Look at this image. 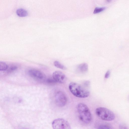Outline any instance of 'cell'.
<instances>
[{"label": "cell", "instance_id": "1", "mask_svg": "<svg viewBox=\"0 0 129 129\" xmlns=\"http://www.w3.org/2000/svg\"><path fill=\"white\" fill-rule=\"evenodd\" d=\"M77 108L79 119L82 122L88 124L91 121L92 114L89 108L86 104L83 103H79L77 105Z\"/></svg>", "mask_w": 129, "mask_h": 129}, {"label": "cell", "instance_id": "3", "mask_svg": "<svg viewBox=\"0 0 129 129\" xmlns=\"http://www.w3.org/2000/svg\"><path fill=\"white\" fill-rule=\"evenodd\" d=\"M97 116L102 120L110 121L114 119L115 116L114 113L108 109L103 107H99L95 110Z\"/></svg>", "mask_w": 129, "mask_h": 129}, {"label": "cell", "instance_id": "14", "mask_svg": "<svg viewBox=\"0 0 129 129\" xmlns=\"http://www.w3.org/2000/svg\"><path fill=\"white\" fill-rule=\"evenodd\" d=\"M98 128L99 129H109L111 128L107 125L103 124L99 126Z\"/></svg>", "mask_w": 129, "mask_h": 129}, {"label": "cell", "instance_id": "15", "mask_svg": "<svg viewBox=\"0 0 129 129\" xmlns=\"http://www.w3.org/2000/svg\"><path fill=\"white\" fill-rule=\"evenodd\" d=\"M110 74V72L109 71H108L106 73L105 76V78H108L109 77Z\"/></svg>", "mask_w": 129, "mask_h": 129}, {"label": "cell", "instance_id": "9", "mask_svg": "<svg viewBox=\"0 0 129 129\" xmlns=\"http://www.w3.org/2000/svg\"><path fill=\"white\" fill-rule=\"evenodd\" d=\"M16 13L17 15L20 17H25L28 15L27 11L23 9H19L16 11Z\"/></svg>", "mask_w": 129, "mask_h": 129}, {"label": "cell", "instance_id": "11", "mask_svg": "<svg viewBox=\"0 0 129 129\" xmlns=\"http://www.w3.org/2000/svg\"><path fill=\"white\" fill-rule=\"evenodd\" d=\"M8 67V66L5 62L3 61L0 62V71H4L7 70Z\"/></svg>", "mask_w": 129, "mask_h": 129}, {"label": "cell", "instance_id": "8", "mask_svg": "<svg viewBox=\"0 0 129 129\" xmlns=\"http://www.w3.org/2000/svg\"><path fill=\"white\" fill-rule=\"evenodd\" d=\"M78 70L82 73H84L87 71L88 69V64L85 63H83L78 65L77 67Z\"/></svg>", "mask_w": 129, "mask_h": 129}, {"label": "cell", "instance_id": "13", "mask_svg": "<svg viewBox=\"0 0 129 129\" xmlns=\"http://www.w3.org/2000/svg\"><path fill=\"white\" fill-rule=\"evenodd\" d=\"M17 69V67L15 65H12L8 67V69L7 70L8 72H11L14 71Z\"/></svg>", "mask_w": 129, "mask_h": 129}, {"label": "cell", "instance_id": "2", "mask_svg": "<svg viewBox=\"0 0 129 129\" xmlns=\"http://www.w3.org/2000/svg\"><path fill=\"white\" fill-rule=\"evenodd\" d=\"M69 88L71 93L77 97L86 98L88 97L90 94L89 91L75 82L70 83L69 85Z\"/></svg>", "mask_w": 129, "mask_h": 129}, {"label": "cell", "instance_id": "6", "mask_svg": "<svg viewBox=\"0 0 129 129\" xmlns=\"http://www.w3.org/2000/svg\"><path fill=\"white\" fill-rule=\"evenodd\" d=\"M28 73L31 77L37 81H42L46 80V77L44 74L39 70L31 69L28 70Z\"/></svg>", "mask_w": 129, "mask_h": 129}, {"label": "cell", "instance_id": "10", "mask_svg": "<svg viewBox=\"0 0 129 129\" xmlns=\"http://www.w3.org/2000/svg\"><path fill=\"white\" fill-rule=\"evenodd\" d=\"M53 64L54 66L58 68L64 70L66 69V67L58 61H54Z\"/></svg>", "mask_w": 129, "mask_h": 129}, {"label": "cell", "instance_id": "4", "mask_svg": "<svg viewBox=\"0 0 129 129\" xmlns=\"http://www.w3.org/2000/svg\"><path fill=\"white\" fill-rule=\"evenodd\" d=\"M52 125L54 129H71V126L68 121L62 118L55 119L52 122Z\"/></svg>", "mask_w": 129, "mask_h": 129}, {"label": "cell", "instance_id": "12", "mask_svg": "<svg viewBox=\"0 0 129 129\" xmlns=\"http://www.w3.org/2000/svg\"><path fill=\"white\" fill-rule=\"evenodd\" d=\"M105 9V7L96 8L94 10L93 13L95 14L100 13L104 11Z\"/></svg>", "mask_w": 129, "mask_h": 129}, {"label": "cell", "instance_id": "5", "mask_svg": "<svg viewBox=\"0 0 129 129\" xmlns=\"http://www.w3.org/2000/svg\"><path fill=\"white\" fill-rule=\"evenodd\" d=\"M55 99L56 105L60 107L64 106L67 103V96L65 94L61 91H58L56 93Z\"/></svg>", "mask_w": 129, "mask_h": 129}, {"label": "cell", "instance_id": "7", "mask_svg": "<svg viewBox=\"0 0 129 129\" xmlns=\"http://www.w3.org/2000/svg\"><path fill=\"white\" fill-rule=\"evenodd\" d=\"M52 78L56 82L63 83L65 81L66 77L65 75L59 71L54 72L52 74Z\"/></svg>", "mask_w": 129, "mask_h": 129}, {"label": "cell", "instance_id": "16", "mask_svg": "<svg viewBox=\"0 0 129 129\" xmlns=\"http://www.w3.org/2000/svg\"><path fill=\"white\" fill-rule=\"evenodd\" d=\"M106 1L107 2L109 3L112 0H106Z\"/></svg>", "mask_w": 129, "mask_h": 129}]
</instances>
